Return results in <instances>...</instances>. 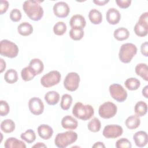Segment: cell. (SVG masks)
Here are the masks:
<instances>
[{
  "mask_svg": "<svg viewBox=\"0 0 148 148\" xmlns=\"http://www.w3.org/2000/svg\"><path fill=\"white\" fill-rule=\"evenodd\" d=\"M40 1L28 0L23 5V9L27 16L33 21L40 20L43 16V9L40 6Z\"/></svg>",
  "mask_w": 148,
  "mask_h": 148,
  "instance_id": "6da1fadb",
  "label": "cell"
},
{
  "mask_svg": "<svg viewBox=\"0 0 148 148\" xmlns=\"http://www.w3.org/2000/svg\"><path fill=\"white\" fill-rule=\"evenodd\" d=\"M72 114L75 117L86 121L92 117L94 114V109L90 105H84L79 102L74 105Z\"/></svg>",
  "mask_w": 148,
  "mask_h": 148,
  "instance_id": "7a4b0ae2",
  "label": "cell"
},
{
  "mask_svg": "<svg viewBox=\"0 0 148 148\" xmlns=\"http://www.w3.org/2000/svg\"><path fill=\"white\" fill-rule=\"evenodd\" d=\"M77 139V134L74 131H66L58 133L55 137V145L59 148H65L75 142Z\"/></svg>",
  "mask_w": 148,
  "mask_h": 148,
  "instance_id": "3957f363",
  "label": "cell"
},
{
  "mask_svg": "<svg viewBox=\"0 0 148 148\" xmlns=\"http://www.w3.org/2000/svg\"><path fill=\"white\" fill-rule=\"evenodd\" d=\"M137 53L136 46L131 43L123 44L120 49L119 57L123 63H129Z\"/></svg>",
  "mask_w": 148,
  "mask_h": 148,
  "instance_id": "277c9868",
  "label": "cell"
},
{
  "mask_svg": "<svg viewBox=\"0 0 148 148\" xmlns=\"http://www.w3.org/2000/svg\"><path fill=\"white\" fill-rule=\"evenodd\" d=\"M18 53V47L13 42L3 39L1 41L0 43V54L8 58H14L17 57Z\"/></svg>",
  "mask_w": 148,
  "mask_h": 148,
  "instance_id": "5b68a950",
  "label": "cell"
},
{
  "mask_svg": "<svg viewBox=\"0 0 148 148\" xmlns=\"http://www.w3.org/2000/svg\"><path fill=\"white\" fill-rule=\"evenodd\" d=\"M61 74L57 71H52L43 75L40 79L41 84L46 88L53 87L61 80Z\"/></svg>",
  "mask_w": 148,
  "mask_h": 148,
  "instance_id": "8992f818",
  "label": "cell"
},
{
  "mask_svg": "<svg viewBox=\"0 0 148 148\" xmlns=\"http://www.w3.org/2000/svg\"><path fill=\"white\" fill-rule=\"evenodd\" d=\"M117 110L116 105L110 101L104 102L99 107L98 113L101 117L103 119H110L114 117Z\"/></svg>",
  "mask_w": 148,
  "mask_h": 148,
  "instance_id": "52a82bcc",
  "label": "cell"
},
{
  "mask_svg": "<svg viewBox=\"0 0 148 148\" xmlns=\"http://www.w3.org/2000/svg\"><path fill=\"white\" fill-rule=\"evenodd\" d=\"M109 92L111 97L119 102L125 101L127 98V92L119 84L114 83L109 86Z\"/></svg>",
  "mask_w": 148,
  "mask_h": 148,
  "instance_id": "ba28073f",
  "label": "cell"
},
{
  "mask_svg": "<svg viewBox=\"0 0 148 148\" xmlns=\"http://www.w3.org/2000/svg\"><path fill=\"white\" fill-rule=\"evenodd\" d=\"M135 34L140 37H144L148 33V16L143 13L140 16L138 21L134 28Z\"/></svg>",
  "mask_w": 148,
  "mask_h": 148,
  "instance_id": "9c48e42d",
  "label": "cell"
},
{
  "mask_svg": "<svg viewBox=\"0 0 148 148\" xmlns=\"http://www.w3.org/2000/svg\"><path fill=\"white\" fill-rule=\"evenodd\" d=\"M80 76L76 72H70L67 74L64 80V86L69 91H76L79 86Z\"/></svg>",
  "mask_w": 148,
  "mask_h": 148,
  "instance_id": "30bf717a",
  "label": "cell"
},
{
  "mask_svg": "<svg viewBox=\"0 0 148 148\" xmlns=\"http://www.w3.org/2000/svg\"><path fill=\"white\" fill-rule=\"evenodd\" d=\"M123 132V128L117 124H110L105 126L102 134L106 138L114 139L120 136Z\"/></svg>",
  "mask_w": 148,
  "mask_h": 148,
  "instance_id": "8fae6325",
  "label": "cell"
},
{
  "mask_svg": "<svg viewBox=\"0 0 148 148\" xmlns=\"http://www.w3.org/2000/svg\"><path fill=\"white\" fill-rule=\"evenodd\" d=\"M29 109L33 114L40 115L44 110V104L42 100L38 97H33L28 102Z\"/></svg>",
  "mask_w": 148,
  "mask_h": 148,
  "instance_id": "7c38bea8",
  "label": "cell"
},
{
  "mask_svg": "<svg viewBox=\"0 0 148 148\" xmlns=\"http://www.w3.org/2000/svg\"><path fill=\"white\" fill-rule=\"evenodd\" d=\"M53 9L55 16L60 18L66 17L70 12V8L65 2H58L55 3Z\"/></svg>",
  "mask_w": 148,
  "mask_h": 148,
  "instance_id": "4fadbf2b",
  "label": "cell"
},
{
  "mask_svg": "<svg viewBox=\"0 0 148 148\" xmlns=\"http://www.w3.org/2000/svg\"><path fill=\"white\" fill-rule=\"evenodd\" d=\"M106 18L107 21L112 25H116L120 20L121 14L118 10L115 8H110L106 12Z\"/></svg>",
  "mask_w": 148,
  "mask_h": 148,
  "instance_id": "5bb4252c",
  "label": "cell"
},
{
  "mask_svg": "<svg viewBox=\"0 0 148 148\" xmlns=\"http://www.w3.org/2000/svg\"><path fill=\"white\" fill-rule=\"evenodd\" d=\"M133 139L136 146L143 147L145 146L148 142V135L145 131H139L134 135Z\"/></svg>",
  "mask_w": 148,
  "mask_h": 148,
  "instance_id": "9a60e30c",
  "label": "cell"
},
{
  "mask_svg": "<svg viewBox=\"0 0 148 148\" xmlns=\"http://www.w3.org/2000/svg\"><path fill=\"white\" fill-rule=\"evenodd\" d=\"M38 133L42 139L48 140L52 136L53 130L47 124H42L38 127Z\"/></svg>",
  "mask_w": 148,
  "mask_h": 148,
  "instance_id": "2e32d148",
  "label": "cell"
},
{
  "mask_svg": "<svg viewBox=\"0 0 148 148\" xmlns=\"http://www.w3.org/2000/svg\"><path fill=\"white\" fill-rule=\"evenodd\" d=\"M61 125L66 130H73L77 127L78 122L73 117L67 115L62 118L61 120Z\"/></svg>",
  "mask_w": 148,
  "mask_h": 148,
  "instance_id": "e0dca14e",
  "label": "cell"
},
{
  "mask_svg": "<svg viewBox=\"0 0 148 148\" xmlns=\"http://www.w3.org/2000/svg\"><path fill=\"white\" fill-rule=\"evenodd\" d=\"M69 24L72 28H79L83 29L86 25V21L83 16L80 14H75L71 18Z\"/></svg>",
  "mask_w": 148,
  "mask_h": 148,
  "instance_id": "ac0fdd59",
  "label": "cell"
},
{
  "mask_svg": "<svg viewBox=\"0 0 148 148\" xmlns=\"http://www.w3.org/2000/svg\"><path fill=\"white\" fill-rule=\"evenodd\" d=\"M28 66L35 76L42 73L44 69L43 63L39 58H34L31 60Z\"/></svg>",
  "mask_w": 148,
  "mask_h": 148,
  "instance_id": "d6986e66",
  "label": "cell"
},
{
  "mask_svg": "<svg viewBox=\"0 0 148 148\" xmlns=\"http://www.w3.org/2000/svg\"><path fill=\"white\" fill-rule=\"evenodd\" d=\"M4 147L6 148H25V144L21 140L14 137H10L6 139L4 143Z\"/></svg>",
  "mask_w": 148,
  "mask_h": 148,
  "instance_id": "ffe728a7",
  "label": "cell"
},
{
  "mask_svg": "<svg viewBox=\"0 0 148 148\" xmlns=\"http://www.w3.org/2000/svg\"><path fill=\"white\" fill-rule=\"evenodd\" d=\"M45 99L47 104L50 105H54L58 102L60 100V95L56 91H50L45 94Z\"/></svg>",
  "mask_w": 148,
  "mask_h": 148,
  "instance_id": "44dd1931",
  "label": "cell"
},
{
  "mask_svg": "<svg viewBox=\"0 0 148 148\" xmlns=\"http://www.w3.org/2000/svg\"><path fill=\"white\" fill-rule=\"evenodd\" d=\"M135 73L146 81L148 80V66L146 64L140 63L135 66Z\"/></svg>",
  "mask_w": 148,
  "mask_h": 148,
  "instance_id": "7402d4cb",
  "label": "cell"
},
{
  "mask_svg": "<svg viewBox=\"0 0 148 148\" xmlns=\"http://www.w3.org/2000/svg\"><path fill=\"white\" fill-rule=\"evenodd\" d=\"M125 124L128 129L135 130L139 126L140 124V120L138 116L132 115L126 119Z\"/></svg>",
  "mask_w": 148,
  "mask_h": 148,
  "instance_id": "603a6c76",
  "label": "cell"
},
{
  "mask_svg": "<svg viewBox=\"0 0 148 148\" xmlns=\"http://www.w3.org/2000/svg\"><path fill=\"white\" fill-rule=\"evenodd\" d=\"M33 27L31 24L27 22H23L21 23L17 27L18 32L22 36H28L33 32Z\"/></svg>",
  "mask_w": 148,
  "mask_h": 148,
  "instance_id": "cb8c5ba5",
  "label": "cell"
},
{
  "mask_svg": "<svg viewBox=\"0 0 148 148\" xmlns=\"http://www.w3.org/2000/svg\"><path fill=\"white\" fill-rule=\"evenodd\" d=\"M114 38L119 41H123L128 38L130 32L128 30L124 27H120L116 29L113 34Z\"/></svg>",
  "mask_w": 148,
  "mask_h": 148,
  "instance_id": "d4e9b609",
  "label": "cell"
},
{
  "mask_svg": "<svg viewBox=\"0 0 148 148\" xmlns=\"http://www.w3.org/2000/svg\"><path fill=\"white\" fill-rule=\"evenodd\" d=\"M88 18L91 23L93 24H99L102 21L101 13L96 9H91L88 13Z\"/></svg>",
  "mask_w": 148,
  "mask_h": 148,
  "instance_id": "484cf974",
  "label": "cell"
},
{
  "mask_svg": "<svg viewBox=\"0 0 148 148\" xmlns=\"http://www.w3.org/2000/svg\"><path fill=\"white\" fill-rule=\"evenodd\" d=\"M134 111L136 116L142 117L145 116L147 112V105L144 101L138 102L134 107Z\"/></svg>",
  "mask_w": 148,
  "mask_h": 148,
  "instance_id": "4316f807",
  "label": "cell"
},
{
  "mask_svg": "<svg viewBox=\"0 0 148 148\" xmlns=\"http://www.w3.org/2000/svg\"><path fill=\"white\" fill-rule=\"evenodd\" d=\"M15 129V123L11 119H6L1 124V130L5 133H10Z\"/></svg>",
  "mask_w": 148,
  "mask_h": 148,
  "instance_id": "83f0119b",
  "label": "cell"
},
{
  "mask_svg": "<svg viewBox=\"0 0 148 148\" xmlns=\"http://www.w3.org/2000/svg\"><path fill=\"white\" fill-rule=\"evenodd\" d=\"M5 80L9 84H13L18 80V74L16 70L10 69L8 70L4 75Z\"/></svg>",
  "mask_w": 148,
  "mask_h": 148,
  "instance_id": "f1b7e54d",
  "label": "cell"
},
{
  "mask_svg": "<svg viewBox=\"0 0 148 148\" xmlns=\"http://www.w3.org/2000/svg\"><path fill=\"white\" fill-rule=\"evenodd\" d=\"M125 86L127 89L131 91L136 90L140 86V81L135 77H130L127 79L124 83Z\"/></svg>",
  "mask_w": 148,
  "mask_h": 148,
  "instance_id": "f546056e",
  "label": "cell"
},
{
  "mask_svg": "<svg viewBox=\"0 0 148 148\" xmlns=\"http://www.w3.org/2000/svg\"><path fill=\"white\" fill-rule=\"evenodd\" d=\"M72 103V97L71 95L68 94H64L61 97L60 106L62 109L64 110H68Z\"/></svg>",
  "mask_w": 148,
  "mask_h": 148,
  "instance_id": "4dcf8cb0",
  "label": "cell"
},
{
  "mask_svg": "<svg viewBox=\"0 0 148 148\" xmlns=\"http://www.w3.org/2000/svg\"><path fill=\"white\" fill-rule=\"evenodd\" d=\"M20 137L23 140H25L28 143H31L36 139L35 133L31 129H28L25 132L22 133Z\"/></svg>",
  "mask_w": 148,
  "mask_h": 148,
  "instance_id": "1f68e13d",
  "label": "cell"
},
{
  "mask_svg": "<svg viewBox=\"0 0 148 148\" xmlns=\"http://www.w3.org/2000/svg\"><path fill=\"white\" fill-rule=\"evenodd\" d=\"M84 36V31L83 28H72L69 31V36L74 40H79Z\"/></svg>",
  "mask_w": 148,
  "mask_h": 148,
  "instance_id": "d6a6232c",
  "label": "cell"
},
{
  "mask_svg": "<svg viewBox=\"0 0 148 148\" xmlns=\"http://www.w3.org/2000/svg\"><path fill=\"white\" fill-rule=\"evenodd\" d=\"M87 127L90 131L92 132H97L100 130L101 127V121L98 118L94 117L88 122Z\"/></svg>",
  "mask_w": 148,
  "mask_h": 148,
  "instance_id": "836d02e7",
  "label": "cell"
},
{
  "mask_svg": "<svg viewBox=\"0 0 148 148\" xmlns=\"http://www.w3.org/2000/svg\"><path fill=\"white\" fill-rule=\"evenodd\" d=\"M66 31V25L63 21H58L53 27V32L55 35L61 36Z\"/></svg>",
  "mask_w": 148,
  "mask_h": 148,
  "instance_id": "e575fe53",
  "label": "cell"
},
{
  "mask_svg": "<svg viewBox=\"0 0 148 148\" xmlns=\"http://www.w3.org/2000/svg\"><path fill=\"white\" fill-rule=\"evenodd\" d=\"M21 76L23 80L25 82H28L32 80L35 75L31 70L29 67L26 66L21 71Z\"/></svg>",
  "mask_w": 148,
  "mask_h": 148,
  "instance_id": "d590c367",
  "label": "cell"
},
{
  "mask_svg": "<svg viewBox=\"0 0 148 148\" xmlns=\"http://www.w3.org/2000/svg\"><path fill=\"white\" fill-rule=\"evenodd\" d=\"M116 147L117 148H131L132 147V145L128 139L123 138L117 140L116 143Z\"/></svg>",
  "mask_w": 148,
  "mask_h": 148,
  "instance_id": "8d00e7d4",
  "label": "cell"
},
{
  "mask_svg": "<svg viewBox=\"0 0 148 148\" xmlns=\"http://www.w3.org/2000/svg\"><path fill=\"white\" fill-rule=\"evenodd\" d=\"M10 110V108L6 101L3 100L0 101V115L1 116H6Z\"/></svg>",
  "mask_w": 148,
  "mask_h": 148,
  "instance_id": "74e56055",
  "label": "cell"
},
{
  "mask_svg": "<svg viewBox=\"0 0 148 148\" xmlns=\"http://www.w3.org/2000/svg\"><path fill=\"white\" fill-rule=\"evenodd\" d=\"M21 18V13L17 9H13L10 13V18L14 22H18Z\"/></svg>",
  "mask_w": 148,
  "mask_h": 148,
  "instance_id": "f35d334b",
  "label": "cell"
},
{
  "mask_svg": "<svg viewBox=\"0 0 148 148\" xmlns=\"http://www.w3.org/2000/svg\"><path fill=\"white\" fill-rule=\"evenodd\" d=\"M116 2L117 6L121 9L128 8L131 3V0H116Z\"/></svg>",
  "mask_w": 148,
  "mask_h": 148,
  "instance_id": "ab89813d",
  "label": "cell"
},
{
  "mask_svg": "<svg viewBox=\"0 0 148 148\" xmlns=\"http://www.w3.org/2000/svg\"><path fill=\"white\" fill-rule=\"evenodd\" d=\"M9 7V2L5 0H1L0 1V14L5 13Z\"/></svg>",
  "mask_w": 148,
  "mask_h": 148,
  "instance_id": "60d3db41",
  "label": "cell"
},
{
  "mask_svg": "<svg viewBox=\"0 0 148 148\" xmlns=\"http://www.w3.org/2000/svg\"><path fill=\"white\" fill-rule=\"evenodd\" d=\"M140 51L142 54L145 56L147 57L148 56V45L147 42H145L143 43L140 46Z\"/></svg>",
  "mask_w": 148,
  "mask_h": 148,
  "instance_id": "b9f144b4",
  "label": "cell"
},
{
  "mask_svg": "<svg viewBox=\"0 0 148 148\" xmlns=\"http://www.w3.org/2000/svg\"><path fill=\"white\" fill-rule=\"evenodd\" d=\"M109 2V0H103V1H93V2L94 3H95L97 5H98V6H103V5H105L106 3H108Z\"/></svg>",
  "mask_w": 148,
  "mask_h": 148,
  "instance_id": "7bdbcfd3",
  "label": "cell"
},
{
  "mask_svg": "<svg viewBox=\"0 0 148 148\" xmlns=\"http://www.w3.org/2000/svg\"><path fill=\"white\" fill-rule=\"evenodd\" d=\"M0 60H1V71H0V72L2 73L3 72V71L6 68V62L3 61V60L2 58H0Z\"/></svg>",
  "mask_w": 148,
  "mask_h": 148,
  "instance_id": "ee69618b",
  "label": "cell"
},
{
  "mask_svg": "<svg viewBox=\"0 0 148 148\" xmlns=\"http://www.w3.org/2000/svg\"><path fill=\"white\" fill-rule=\"evenodd\" d=\"M92 147H105V145L103 144V143L101 142H97L96 143H94V145L92 146Z\"/></svg>",
  "mask_w": 148,
  "mask_h": 148,
  "instance_id": "f6af8a7d",
  "label": "cell"
},
{
  "mask_svg": "<svg viewBox=\"0 0 148 148\" xmlns=\"http://www.w3.org/2000/svg\"><path fill=\"white\" fill-rule=\"evenodd\" d=\"M147 88H148V86H146L143 89H142V95L146 98H147Z\"/></svg>",
  "mask_w": 148,
  "mask_h": 148,
  "instance_id": "bcb514c9",
  "label": "cell"
},
{
  "mask_svg": "<svg viewBox=\"0 0 148 148\" xmlns=\"http://www.w3.org/2000/svg\"><path fill=\"white\" fill-rule=\"evenodd\" d=\"M32 147H47V146L43 143L39 142V143H37L36 144H35V145H34L32 146Z\"/></svg>",
  "mask_w": 148,
  "mask_h": 148,
  "instance_id": "7dc6e473",
  "label": "cell"
}]
</instances>
